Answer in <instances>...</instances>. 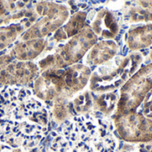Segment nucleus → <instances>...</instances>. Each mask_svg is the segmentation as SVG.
<instances>
[{"instance_id":"1","label":"nucleus","mask_w":152,"mask_h":152,"mask_svg":"<svg viewBox=\"0 0 152 152\" xmlns=\"http://www.w3.org/2000/svg\"><path fill=\"white\" fill-rule=\"evenodd\" d=\"M49 125L45 106L28 88L7 86L0 92V141L13 148H33Z\"/></svg>"},{"instance_id":"2","label":"nucleus","mask_w":152,"mask_h":152,"mask_svg":"<svg viewBox=\"0 0 152 152\" xmlns=\"http://www.w3.org/2000/svg\"><path fill=\"white\" fill-rule=\"evenodd\" d=\"M111 121L91 114L72 117L51 145L53 152H115Z\"/></svg>"},{"instance_id":"3","label":"nucleus","mask_w":152,"mask_h":152,"mask_svg":"<svg viewBox=\"0 0 152 152\" xmlns=\"http://www.w3.org/2000/svg\"><path fill=\"white\" fill-rule=\"evenodd\" d=\"M142 62L143 57L139 52H133L126 56H116L92 73L89 90L94 94L119 90L140 69Z\"/></svg>"},{"instance_id":"4","label":"nucleus","mask_w":152,"mask_h":152,"mask_svg":"<svg viewBox=\"0 0 152 152\" xmlns=\"http://www.w3.org/2000/svg\"><path fill=\"white\" fill-rule=\"evenodd\" d=\"M152 90V62L136 71L119 89V100L113 117L136 112Z\"/></svg>"},{"instance_id":"5","label":"nucleus","mask_w":152,"mask_h":152,"mask_svg":"<svg viewBox=\"0 0 152 152\" xmlns=\"http://www.w3.org/2000/svg\"><path fill=\"white\" fill-rule=\"evenodd\" d=\"M98 37L90 28H86L75 37H73L68 45H66L60 53L48 56L39 61L38 68L42 70L47 69H62L69 65H73L81 60L88 50H90L96 43Z\"/></svg>"},{"instance_id":"6","label":"nucleus","mask_w":152,"mask_h":152,"mask_svg":"<svg viewBox=\"0 0 152 152\" xmlns=\"http://www.w3.org/2000/svg\"><path fill=\"white\" fill-rule=\"evenodd\" d=\"M119 138L131 143L152 142V119L139 112L113 117Z\"/></svg>"},{"instance_id":"7","label":"nucleus","mask_w":152,"mask_h":152,"mask_svg":"<svg viewBox=\"0 0 152 152\" xmlns=\"http://www.w3.org/2000/svg\"><path fill=\"white\" fill-rule=\"evenodd\" d=\"M39 76V68L30 61H12L9 56L0 57V86H22Z\"/></svg>"},{"instance_id":"8","label":"nucleus","mask_w":152,"mask_h":152,"mask_svg":"<svg viewBox=\"0 0 152 152\" xmlns=\"http://www.w3.org/2000/svg\"><path fill=\"white\" fill-rule=\"evenodd\" d=\"M65 90L63 69H47L34 81V94L42 101L53 102L62 96Z\"/></svg>"},{"instance_id":"9","label":"nucleus","mask_w":152,"mask_h":152,"mask_svg":"<svg viewBox=\"0 0 152 152\" xmlns=\"http://www.w3.org/2000/svg\"><path fill=\"white\" fill-rule=\"evenodd\" d=\"M122 22L123 14L119 11L102 9L95 16L92 28L95 35L106 40H113L118 37Z\"/></svg>"},{"instance_id":"10","label":"nucleus","mask_w":152,"mask_h":152,"mask_svg":"<svg viewBox=\"0 0 152 152\" xmlns=\"http://www.w3.org/2000/svg\"><path fill=\"white\" fill-rule=\"evenodd\" d=\"M91 75V69L86 64H73L63 69L65 90L62 96L60 97L66 100L72 98L86 86L90 81Z\"/></svg>"},{"instance_id":"11","label":"nucleus","mask_w":152,"mask_h":152,"mask_svg":"<svg viewBox=\"0 0 152 152\" xmlns=\"http://www.w3.org/2000/svg\"><path fill=\"white\" fill-rule=\"evenodd\" d=\"M118 53V45L114 40H103L95 44L87 53L86 66H101L114 59Z\"/></svg>"},{"instance_id":"12","label":"nucleus","mask_w":152,"mask_h":152,"mask_svg":"<svg viewBox=\"0 0 152 152\" xmlns=\"http://www.w3.org/2000/svg\"><path fill=\"white\" fill-rule=\"evenodd\" d=\"M125 43L132 53L150 48L152 45V22L133 26L125 36Z\"/></svg>"},{"instance_id":"13","label":"nucleus","mask_w":152,"mask_h":152,"mask_svg":"<svg viewBox=\"0 0 152 152\" xmlns=\"http://www.w3.org/2000/svg\"><path fill=\"white\" fill-rule=\"evenodd\" d=\"M94 104L93 110L102 114L104 117L111 115L117 109L119 100V91H112L100 94H93Z\"/></svg>"},{"instance_id":"14","label":"nucleus","mask_w":152,"mask_h":152,"mask_svg":"<svg viewBox=\"0 0 152 152\" xmlns=\"http://www.w3.org/2000/svg\"><path fill=\"white\" fill-rule=\"evenodd\" d=\"M123 14V21L126 23H141L152 22V10L145 9L135 4H128L125 8Z\"/></svg>"},{"instance_id":"15","label":"nucleus","mask_w":152,"mask_h":152,"mask_svg":"<svg viewBox=\"0 0 152 152\" xmlns=\"http://www.w3.org/2000/svg\"><path fill=\"white\" fill-rule=\"evenodd\" d=\"M71 102L62 97H58L53 101L52 108V116L55 122L61 124L72 118Z\"/></svg>"},{"instance_id":"16","label":"nucleus","mask_w":152,"mask_h":152,"mask_svg":"<svg viewBox=\"0 0 152 152\" xmlns=\"http://www.w3.org/2000/svg\"><path fill=\"white\" fill-rule=\"evenodd\" d=\"M93 92L86 90L77 94L71 102V106L77 115H86L93 111Z\"/></svg>"},{"instance_id":"17","label":"nucleus","mask_w":152,"mask_h":152,"mask_svg":"<svg viewBox=\"0 0 152 152\" xmlns=\"http://www.w3.org/2000/svg\"><path fill=\"white\" fill-rule=\"evenodd\" d=\"M136 4L142 8L152 10V0H136Z\"/></svg>"},{"instance_id":"18","label":"nucleus","mask_w":152,"mask_h":152,"mask_svg":"<svg viewBox=\"0 0 152 152\" xmlns=\"http://www.w3.org/2000/svg\"><path fill=\"white\" fill-rule=\"evenodd\" d=\"M149 60L152 61V45L150 47V53H149Z\"/></svg>"},{"instance_id":"19","label":"nucleus","mask_w":152,"mask_h":152,"mask_svg":"<svg viewBox=\"0 0 152 152\" xmlns=\"http://www.w3.org/2000/svg\"><path fill=\"white\" fill-rule=\"evenodd\" d=\"M12 152H22V151H21V150H20V149H15V150H13Z\"/></svg>"},{"instance_id":"20","label":"nucleus","mask_w":152,"mask_h":152,"mask_svg":"<svg viewBox=\"0 0 152 152\" xmlns=\"http://www.w3.org/2000/svg\"><path fill=\"white\" fill-rule=\"evenodd\" d=\"M36 152H42L41 151H36Z\"/></svg>"},{"instance_id":"21","label":"nucleus","mask_w":152,"mask_h":152,"mask_svg":"<svg viewBox=\"0 0 152 152\" xmlns=\"http://www.w3.org/2000/svg\"><path fill=\"white\" fill-rule=\"evenodd\" d=\"M0 152H1V148H0Z\"/></svg>"},{"instance_id":"22","label":"nucleus","mask_w":152,"mask_h":152,"mask_svg":"<svg viewBox=\"0 0 152 152\" xmlns=\"http://www.w3.org/2000/svg\"><path fill=\"white\" fill-rule=\"evenodd\" d=\"M151 152H152V149H151Z\"/></svg>"}]
</instances>
